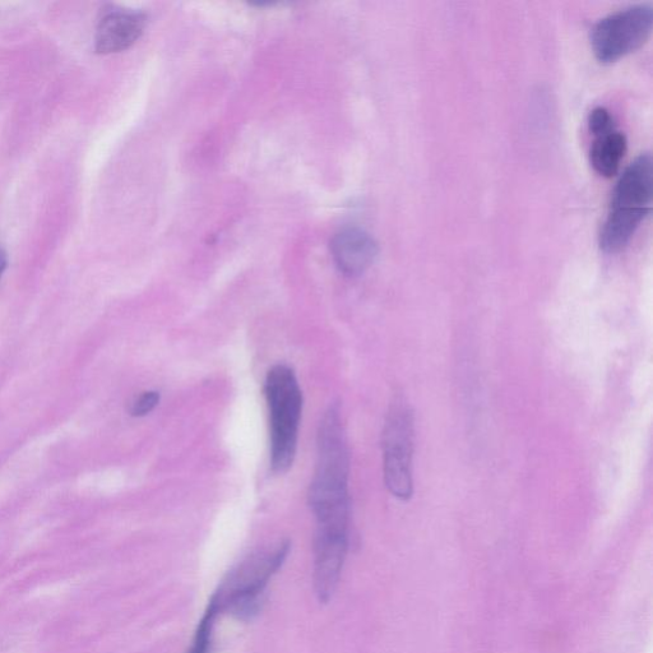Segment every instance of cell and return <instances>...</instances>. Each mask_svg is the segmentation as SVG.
I'll use <instances>...</instances> for the list:
<instances>
[{
	"mask_svg": "<svg viewBox=\"0 0 653 653\" xmlns=\"http://www.w3.org/2000/svg\"><path fill=\"white\" fill-rule=\"evenodd\" d=\"M652 26L651 4L622 9L596 23L591 32L592 49L600 62H617L650 39Z\"/></svg>",
	"mask_w": 653,
	"mask_h": 653,
	"instance_id": "cell-6",
	"label": "cell"
},
{
	"mask_svg": "<svg viewBox=\"0 0 653 653\" xmlns=\"http://www.w3.org/2000/svg\"><path fill=\"white\" fill-rule=\"evenodd\" d=\"M625 152H627V138L614 129L596 137L591 147V164L602 177H614L622 164Z\"/></svg>",
	"mask_w": 653,
	"mask_h": 653,
	"instance_id": "cell-9",
	"label": "cell"
},
{
	"mask_svg": "<svg viewBox=\"0 0 653 653\" xmlns=\"http://www.w3.org/2000/svg\"><path fill=\"white\" fill-rule=\"evenodd\" d=\"M651 202L652 161L650 155H641L625 169L615 185L600 234V247L605 253H618L627 247L650 213Z\"/></svg>",
	"mask_w": 653,
	"mask_h": 653,
	"instance_id": "cell-2",
	"label": "cell"
},
{
	"mask_svg": "<svg viewBox=\"0 0 653 653\" xmlns=\"http://www.w3.org/2000/svg\"><path fill=\"white\" fill-rule=\"evenodd\" d=\"M8 265L7 253L4 252V249L0 247V277H2L4 271H6Z\"/></svg>",
	"mask_w": 653,
	"mask_h": 653,
	"instance_id": "cell-12",
	"label": "cell"
},
{
	"mask_svg": "<svg viewBox=\"0 0 653 653\" xmlns=\"http://www.w3.org/2000/svg\"><path fill=\"white\" fill-rule=\"evenodd\" d=\"M265 395L270 411L271 469L284 475L294 465L303 411V393L294 370L284 364L270 369Z\"/></svg>",
	"mask_w": 653,
	"mask_h": 653,
	"instance_id": "cell-3",
	"label": "cell"
},
{
	"mask_svg": "<svg viewBox=\"0 0 653 653\" xmlns=\"http://www.w3.org/2000/svg\"><path fill=\"white\" fill-rule=\"evenodd\" d=\"M160 402V393L156 391H147L143 392L140 397L136 398V401L133 402L131 406V415L134 418H143L151 414L152 411L156 409V406Z\"/></svg>",
	"mask_w": 653,
	"mask_h": 653,
	"instance_id": "cell-10",
	"label": "cell"
},
{
	"mask_svg": "<svg viewBox=\"0 0 653 653\" xmlns=\"http://www.w3.org/2000/svg\"><path fill=\"white\" fill-rule=\"evenodd\" d=\"M588 125H590V131L595 134V137L614 131L613 118L605 108L592 110L590 118H588Z\"/></svg>",
	"mask_w": 653,
	"mask_h": 653,
	"instance_id": "cell-11",
	"label": "cell"
},
{
	"mask_svg": "<svg viewBox=\"0 0 653 653\" xmlns=\"http://www.w3.org/2000/svg\"><path fill=\"white\" fill-rule=\"evenodd\" d=\"M350 455L337 405L324 412L317 435V465L309 490L316 517L314 588L322 594L336 590L349 549Z\"/></svg>",
	"mask_w": 653,
	"mask_h": 653,
	"instance_id": "cell-1",
	"label": "cell"
},
{
	"mask_svg": "<svg viewBox=\"0 0 653 653\" xmlns=\"http://www.w3.org/2000/svg\"><path fill=\"white\" fill-rule=\"evenodd\" d=\"M331 252L338 270L347 276H359L373 265L378 245L363 230L345 229L333 238Z\"/></svg>",
	"mask_w": 653,
	"mask_h": 653,
	"instance_id": "cell-7",
	"label": "cell"
},
{
	"mask_svg": "<svg viewBox=\"0 0 653 653\" xmlns=\"http://www.w3.org/2000/svg\"><path fill=\"white\" fill-rule=\"evenodd\" d=\"M146 18L137 12L115 11L101 20L96 32V50L100 54L123 52L140 39Z\"/></svg>",
	"mask_w": 653,
	"mask_h": 653,
	"instance_id": "cell-8",
	"label": "cell"
},
{
	"mask_svg": "<svg viewBox=\"0 0 653 653\" xmlns=\"http://www.w3.org/2000/svg\"><path fill=\"white\" fill-rule=\"evenodd\" d=\"M414 414L406 402L397 401L387 415L383 429L384 483L392 495L409 500L414 493Z\"/></svg>",
	"mask_w": 653,
	"mask_h": 653,
	"instance_id": "cell-5",
	"label": "cell"
},
{
	"mask_svg": "<svg viewBox=\"0 0 653 653\" xmlns=\"http://www.w3.org/2000/svg\"><path fill=\"white\" fill-rule=\"evenodd\" d=\"M289 553L290 543L285 541L275 549L245 560L221 583L208 601L207 609L210 608L216 617L228 613L238 619H252L261 609L268 582L285 563Z\"/></svg>",
	"mask_w": 653,
	"mask_h": 653,
	"instance_id": "cell-4",
	"label": "cell"
}]
</instances>
